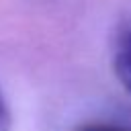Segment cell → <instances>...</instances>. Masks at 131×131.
<instances>
[{
	"label": "cell",
	"mask_w": 131,
	"mask_h": 131,
	"mask_svg": "<svg viewBox=\"0 0 131 131\" xmlns=\"http://www.w3.org/2000/svg\"><path fill=\"white\" fill-rule=\"evenodd\" d=\"M113 70L117 80L123 84V88L131 92V31L125 33L117 45V51L113 57Z\"/></svg>",
	"instance_id": "obj_1"
},
{
	"label": "cell",
	"mask_w": 131,
	"mask_h": 131,
	"mask_svg": "<svg viewBox=\"0 0 131 131\" xmlns=\"http://www.w3.org/2000/svg\"><path fill=\"white\" fill-rule=\"evenodd\" d=\"M76 131H131V127H127V125H119V123L92 121V123H84V125H80Z\"/></svg>",
	"instance_id": "obj_2"
},
{
	"label": "cell",
	"mask_w": 131,
	"mask_h": 131,
	"mask_svg": "<svg viewBox=\"0 0 131 131\" xmlns=\"http://www.w3.org/2000/svg\"><path fill=\"white\" fill-rule=\"evenodd\" d=\"M10 127H12V113H10L4 92L0 88V131H10Z\"/></svg>",
	"instance_id": "obj_3"
}]
</instances>
